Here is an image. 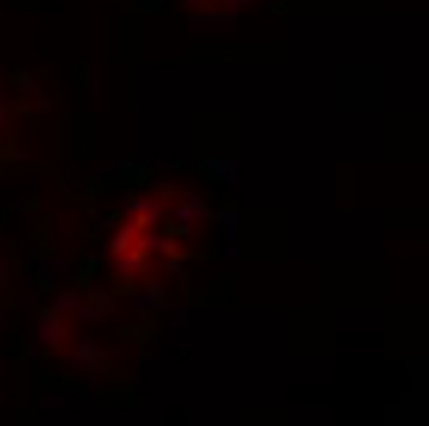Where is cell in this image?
<instances>
[{
    "mask_svg": "<svg viewBox=\"0 0 429 426\" xmlns=\"http://www.w3.org/2000/svg\"><path fill=\"white\" fill-rule=\"evenodd\" d=\"M161 281H149V289H146V298H143V306L154 309V306H163V292H161Z\"/></svg>",
    "mask_w": 429,
    "mask_h": 426,
    "instance_id": "5",
    "label": "cell"
},
{
    "mask_svg": "<svg viewBox=\"0 0 429 426\" xmlns=\"http://www.w3.org/2000/svg\"><path fill=\"white\" fill-rule=\"evenodd\" d=\"M146 232H149V226H146L143 221H138V218L129 215V218L121 223V229L112 235L109 255H112V258H121V255H126V252H132V249H141V243H143V238H146Z\"/></svg>",
    "mask_w": 429,
    "mask_h": 426,
    "instance_id": "1",
    "label": "cell"
},
{
    "mask_svg": "<svg viewBox=\"0 0 429 426\" xmlns=\"http://www.w3.org/2000/svg\"><path fill=\"white\" fill-rule=\"evenodd\" d=\"M37 338H41L49 349H57L61 341L69 338V323L57 315H41V323H37Z\"/></svg>",
    "mask_w": 429,
    "mask_h": 426,
    "instance_id": "4",
    "label": "cell"
},
{
    "mask_svg": "<svg viewBox=\"0 0 429 426\" xmlns=\"http://www.w3.org/2000/svg\"><path fill=\"white\" fill-rule=\"evenodd\" d=\"M146 269H149V252H143V249H132L121 258H112V272L121 281L138 278L146 272Z\"/></svg>",
    "mask_w": 429,
    "mask_h": 426,
    "instance_id": "3",
    "label": "cell"
},
{
    "mask_svg": "<svg viewBox=\"0 0 429 426\" xmlns=\"http://www.w3.org/2000/svg\"><path fill=\"white\" fill-rule=\"evenodd\" d=\"M174 221H178V226L183 232H194L206 223V212L198 198L183 192V195H178V206H174Z\"/></svg>",
    "mask_w": 429,
    "mask_h": 426,
    "instance_id": "2",
    "label": "cell"
}]
</instances>
